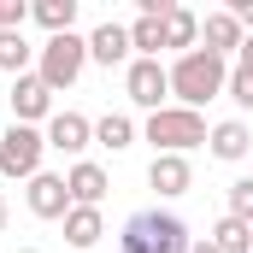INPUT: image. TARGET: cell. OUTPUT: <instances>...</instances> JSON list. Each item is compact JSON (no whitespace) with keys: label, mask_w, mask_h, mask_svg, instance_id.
I'll return each instance as SVG.
<instances>
[{"label":"cell","mask_w":253,"mask_h":253,"mask_svg":"<svg viewBox=\"0 0 253 253\" xmlns=\"http://www.w3.org/2000/svg\"><path fill=\"white\" fill-rule=\"evenodd\" d=\"M224 88H230V59H218V53H206V47L177 53V65H171V94H177V106L200 112V106L218 100Z\"/></svg>","instance_id":"6da1fadb"},{"label":"cell","mask_w":253,"mask_h":253,"mask_svg":"<svg viewBox=\"0 0 253 253\" xmlns=\"http://www.w3.org/2000/svg\"><path fill=\"white\" fill-rule=\"evenodd\" d=\"M194 236L177 212H135L118 236V253H189Z\"/></svg>","instance_id":"7a4b0ae2"},{"label":"cell","mask_w":253,"mask_h":253,"mask_svg":"<svg viewBox=\"0 0 253 253\" xmlns=\"http://www.w3.org/2000/svg\"><path fill=\"white\" fill-rule=\"evenodd\" d=\"M83 65H88V36H47L42 42V53H36V77L59 94V88H71L77 77H83Z\"/></svg>","instance_id":"3957f363"},{"label":"cell","mask_w":253,"mask_h":253,"mask_svg":"<svg viewBox=\"0 0 253 253\" xmlns=\"http://www.w3.org/2000/svg\"><path fill=\"white\" fill-rule=\"evenodd\" d=\"M206 118L189 112V106H165V112H153L147 118V141H153V153H189V147H206Z\"/></svg>","instance_id":"277c9868"},{"label":"cell","mask_w":253,"mask_h":253,"mask_svg":"<svg viewBox=\"0 0 253 253\" xmlns=\"http://www.w3.org/2000/svg\"><path fill=\"white\" fill-rule=\"evenodd\" d=\"M42 153H47V135H42V129L36 124H12L0 135V177H12V183H18V177H24V183L42 177Z\"/></svg>","instance_id":"5b68a950"},{"label":"cell","mask_w":253,"mask_h":253,"mask_svg":"<svg viewBox=\"0 0 253 253\" xmlns=\"http://www.w3.org/2000/svg\"><path fill=\"white\" fill-rule=\"evenodd\" d=\"M124 94H129V106H141L147 118H153V112H165L171 71H165L159 59H129V71H124Z\"/></svg>","instance_id":"8992f818"},{"label":"cell","mask_w":253,"mask_h":253,"mask_svg":"<svg viewBox=\"0 0 253 253\" xmlns=\"http://www.w3.org/2000/svg\"><path fill=\"white\" fill-rule=\"evenodd\" d=\"M36 118H53V88L30 71V77H12V124H36Z\"/></svg>","instance_id":"52a82bcc"},{"label":"cell","mask_w":253,"mask_h":253,"mask_svg":"<svg viewBox=\"0 0 253 253\" xmlns=\"http://www.w3.org/2000/svg\"><path fill=\"white\" fill-rule=\"evenodd\" d=\"M189 183H194L189 153H153V165H147V189H159L165 200H177V194H189Z\"/></svg>","instance_id":"ba28073f"},{"label":"cell","mask_w":253,"mask_h":253,"mask_svg":"<svg viewBox=\"0 0 253 253\" xmlns=\"http://www.w3.org/2000/svg\"><path fill=\"white\" fill-rule=\"evenodd\" d=\"M242 42H248V30L230 18V6L224 12H206L200 18V47L206 53H218V59H230V53H242Z\"/></svg>","instance_id":"9c48e42d"},{"label":"cell","mask_w":253,"mask_h":253,"mask_svg":"<svg viewBox=\"0 0 253 253\" xmlns=\"http://www.w3.org/2000/svg\"><path fill=\"white\" fill-rule=\"evenodd\" d=\"M88 59L106 65V71H112V65L129 71V24H112V18L94 24V36H88Z\"/></svg>","instance_id":"30bf717a"},{"label":"cell","mask_w":253,"mask_h":253,"mask_svg":"<svg viewBox=\"0 0 253 253\" xmlns=\"http://www.w3.org/2000/svg\"><path fill=\"white\" fill-rule=\"evenodd\" d=\"M88 141H94V124H88L83 112H53V118H47V147H53V153H71V159H77Z\"/></svg>","instance_id":"8fae6325"},{"label":"cell","mask_w":253,"mask_h":253,"mask_svg":"<svg viewBox=\"0 0 253 253\" xmlns=\"http://www.w3.org/2000/svg\"><path fill=\"white\" fill-rule=\"evenodd\" d=\"M65 189H71V206H100L106 189H112V177H106L94 159H77V165L65 171Z\"/></svg>","instance_id":"7c38bea8"},{"label":"cell","mask_w":253,"mask_h":253,"mask_svg":"<svg viewBox=\"0 0 253 253\" xmlns=\"http://www.w3.org/2000/svg\"><path fill=\"white\" fill-rule=\"evenodd\" d=\"M30 212L36 218H65L71 212V189H65V177H53V171H42V177H30Z\"/></svg>","instance_id":"4fadbf2b"},{"label":"cell","mask_w":253,"mask_h":253,"mask_svg":"<svg viewBox=\"0 0 253 253\" xmlns=\"http://www.w3.org/2000/svg\"><path fill=\"white\" fill-rule=\"evenodd\" d=\"M248 147H253V129L242 124V118H224V124H212V135H206V153L224 159V165L248 159Z\"/></svg>","instance_id":"5bb4252c"},{"label":"cell","mask_w":253,"mask_h":253,"mask_svg":"<svg viewBox=\"0 0 253 253\" xmlns=\"http://www.w3.org/2000/svg\"><path fill=\"white\" fill-rule=\"evenodd\" d=\"M100 236H106L100 206H71V212H65V242H71V248H94Z\"/></svg>","instance_id":"9a60e30c"},{"label":"cell","mask_w":253,"mask_h":253,"mask_svg":"<svg viewBox=\"0 0 253 253\" xmlns=\"http://www.w3.org/2000/svg\"><path fill=\"white\" fill-rule=\"evenodd\" d=\"M165 47H183V53L200 47V18H194L189 6H171L165 12Z\"/></svg>","instance_id":"2e32d148"},{"label":"cell","mask_w":253,"mask_h":253,"mask_svg":"<svg viewBox=\"0 0 253 253\" xmlns=\"http://www.w3.org/2000/svg\"><path fill=\"white\" fill-rule=\"evenodd\" d=\"M206 242H212L218 253H253V224H242V218H230V212H224V218L212 224V236H206Z\"/></svg>","instance_id":"e0dca14e"},{"label":"cell","mask_w":253,"mask_h":253,"mask_svg":"<svg viewBox=\"0 0 253 253\" xmlns=\"http://www.w3.org/2000/svg\"><path fill=\"white\" fill-rule=\"evenodd\" d=\"M42 47H30L24 42V30H0V71H12V77H30V59H36Z\"/></svg>","instance_id":"ac0fdd59"},{"label":"cell","mask_w":253,"mask_h":253,"mask_svg":"<svg viewBox=\"0 0 253 253\" xmlns=\"http://www.w3.org/2000/svg\"><path fill=\"white\" fill-rule=\"evenodd\" d=\"M30 18H36L47 36H71V24H77V0H36Z\"/></svg>","instance_id":"d6986e66"},{"label":"cell","mask_w":253,"mask_h":253,"mask_svg":"<svg viewBox=\"0 0 253 253\" xmlns=\"http://www.w3.org/2000/svg\"><path fill=\"white\" fill-rule=\"evenodd\" d=\"M94 141L112 147V153H124L129 141H135V118H129V112H106V118L94 124Z\"/></svg>","instance_id":"ffe728a7"},{"label":"cell","mask_w":253,"mask_h":253,"mask_svg":"<svg viewBox=\"0 0 253 253\" xmlns=\"http://www.w3.org/2000/svg\"><path fill=\"white\" fill-rule=\"evenodd\" d=\"M230 218L253 224V177H236V183H230Z\"/></svg>","instance_id":"44dd1931"},{"label":"cell","mask_w":253,"mask_h":253,"mask_svg":"<svg viewBox=\"0 0 253 253\" xmlns=\"http://www.w3.org/2000/svg\"><path fill=\"white\" fill-rule=\"evenodd\" d=\"M242 112H253V71H242V65H230V88H224Z\"/></svg>","instance_id":"7402d4cb"},{"label":"cell","mask_w":253,"mask_h":253,"mask_svg":"<svg viewBox=\"0 0 253 253\" xmlns=\"http://www.w3.org/2000/svg\"><path fill=\"white\" fill-rule=\"evenodd\" d=\"M30 18V0H0V30H24Z\"/></svg>","instance_id":"603a6c76"},{"label":"cell","mask_w":253,"mask_h":253,"mask_svg":"<svg viewBox=\"0 0 253 253\" xmlns=\"http://www.w3.org/2000/svg\"><path fill=\"white\" fill-rule=\"evenodd\" d=\"M230 18H236V24L253 36V0H236V6H230Z\"/></svg>","instance_id":"cb8c5ba5"},{"label":"cell","mask_w":253,"mask_h":253,"mask_svg":"<svg viewBox=\"0 0 253 253\" xmlns=\"http://www.w3.org/2000/svg\"><path fill=\"white\" fill-rule=\"evenodd\" d=\"M236 65H242V71H253V36L242 42V53H236Z\"/></svg>","instance_id":"d4e9b609"},{"label":"cell","mask_w":253,"mask_h":253,"mask_svg":"<svg viewBox=\"0 0 253 253\" xmlns=\"http://www.w3.org/2000/svg\"><path fill=\"white\" fill-rule=\"evenodd\" d=\"M189 253H218V248H212V242H194V248H189Z\"/></svg>","instance_id":"484cf974"},{"label":"cell","mask_w":253,"mask_h":253,"mask_svg":"<svg viewBox=\"0 0 253 253\" xmlns=\"http://www.w3.org/2000/svg\"><path fill=\"white\" fill-rule=\"evenodd\" d=\"M6 218H12V212H6V194H0V230H6Z\"/></svg>","instance_id":"4316f807"},{"label":"cell","mask_w":253,"mask_h":253,"mask_svg":"<svg viewBox=\"0 0 253 253\" xmlns=\"http://www.w3.org/2000/svg\"><path fill=\"white\" fill-rule=\"evenodd\" d=\"M18 253H42V248H18Z\"/></svg>","instance_id":"83f0119b"}]
</instances>
